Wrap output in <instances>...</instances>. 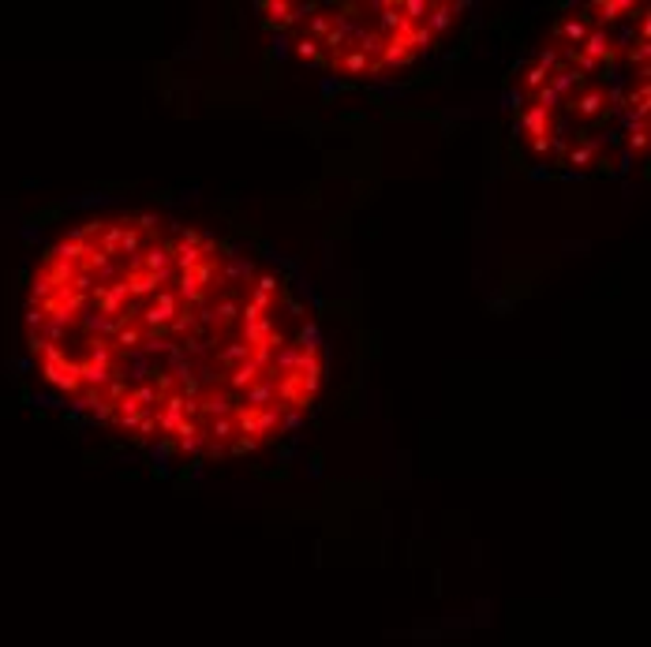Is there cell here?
Returning <instances> with one entry per match:
<instances>
[{"label":"cell","instance_id":"obj_22","mask_svg":"<svg viewBox=\"0 0 651 647\" xmlns=\"http://www.w3.org/2000/svg\"><path fill=\"white\" fill-rule=\"evenodd\" d=\"M595 157H599V142H591V139H580L577 147L569 150V165L584 168V165H595Z\"/></svg>","mask_w":651,"mask_h":647},{"label":"cell","instance_id":"obj_36","mask_svg":"<svg viewBox=\"0 0 651 647\" xmlns=\"http://www.w3.org/2000/svg\"><path fill=\"white\" fill-rule=\"evenodd\" d=\"M296 363H300V348L292 345V348H285V352H277L273 371H285V374H292V371H296Z\"/></svg>","mask_w":651,"mask_h":647},{"label":"cell","instance_id":"obj_29","mask_svg":"<svg viewBox=\"0 0 651 647\" xmlns=\"http://www.w3.org/2000/svg\"><path fill=\"white\" fill-rule=\"evenodd\" d=\"M206 442H210V438H206V427H198L195 434H188V438H176L172 445H176L180 453H203V449H206Z\"/></svg>","mask_w":651,"mask_h":647},{"label":"cell","instance_id":"obj_33","mask_svg":"<svg viewBox=\"0 0 651 647\" xmlns=\"http://www.w3.org/2000/svg\"><path fill=\"white\" fill-rule=\"evenodd\" d=\"M142 247V232L139 229H128V221H124V236H120V255H131V258H139L135 251Z\"/></svg>","mask_w":651,"mask_h":647},{"label":"cell","instance_id":"obj_16","mask_svg":"<svg viewBox=\"0 0 651 647\" xmlns=\"http://www.w3.org/2000/svg\"><path fill=\"white\" fill-rule=\"evenodd\" d=\"M236 319H240V299H236V296H225L217 307H210V326H214V329L232 326Z\"/></svg>","mask_w":651,"mask_h":647},{"label":"cell","instance_id":"obj_8","mask_svg":"<svg viewBox=\"0 0 651 647\" xmlns=\"http://www.w3.org/2000/svg\"><path fill=\"white\" fill-rule=\"evenodd\" d=\"M232 401L225 397L221 389H210V393H203V397H195V412L203 416V419H225V416H232Z\"/></svg>","mask_w":651,"mask_h":647},{"label":"cell","instance_id":"obj_44","mask_svg":"<svg viewBox=\"0 0 651 647\" xmlns=\"http://www.w3.org/2000/svg\"><path fill=\"white\" fill-rule=\"evenodd\" d=\"M255 288H259V292H266V296H273L281 285H277V277H270V273H266V277H259V281H255Z\"/></svg>","mask_w":651,"mask_h":647},{"label":"cell","instance_id":"obj_25","mask_svg":"<svg viewBox=\"0 0 651 647\" xmlns=\"http://www.w3.org/2000/svg\"><path fill=\"white\" fill-rule=\"evenodd\" d=\"M191 277H195V285L203 288V292H210V285H214V281H221V270H217L210 258H203V262H198V266L191 270Z\"/></svg>","mask_w":651,"mask_h":647},{"label":"cell","instance_id":"obj_47","mask_svg":"<svg viewBox=\"0 0 651 647\" xmlns=\"http://www.w3.org/2000/svg\"><path fill=\"white\" fill-rule=\"evenodd\" d=\"M288 45H292L288 38H285V34H277V38H273V57H285V52H288Z\"/></svg>","mask_w":651,"mask_h":647},{"label":"cell","instance_id":"obj_11","mask_svg":"<svg viewBox=\"0 0 651 647\" xmlns=\"http://www.w3.org/2000/svg\"><path fill=\"white\" fill-rule=\"evenodd\" d=\"M588 11H595L591 19H599V26L606 30V26H610V23H618L621 16H633L636 4H633V0H599V4H591Z\"/></svg>","mask_w":651,"mask_h":647},{"label":"cell","instance_id":"obj_43","mask_svg":"<svg viewBox=\"0 0 651 647\" xmlns=\"http://www.w3.org/2000/svg\"><path fill=\"white\" fill-rule=\"evenodd\" d=\"M300 419H303L300 408H296V412H281V423H277V430H296V427H300Z\"/></svg>","mask_w":651,"mask_h":647},{"label":"cell","instance_id":"obj_21","mask_svg":"<svg viewBox=\"0 0 651 647\" xmlns=\"http://www.w3.org/2000/svg\"><path fill=\"white\" fill-rule=\"evenodd\" d=\"M270 333H273V319H270V314H262L259 322L244 326V345H247V348H259V345H262V340L270 337Z\"/></svg>","mask_w":651,"mask_h":647},{"label":"cell","instance_id":"obj_27","mask_svg":"<svg viewBox=\"0 0 651 647\" xmlns=\"http://www.w3.org/2000/svg\"><path fill=\"white\" fill-rule=\"evenodd\" d=\"M300 352H307V355H318V348H322V329H318L315 322H307L300 329V345H296Z\"/></svg>","mask_w":651,"mask_h":647},{"label":"cell","instance_id":"obj_39","mask_svg":"<svg viewBox=\"0 0 651 647\" xmlns=\"http://www.w3.org/2000/svg\"><path fill=\"white\" fill-rule=\"evenodd\" d=\"M636 150H647V124L629 131V154H636Z\"/></svg>","mask_w":651,"mask_h":647},{"label":"cell","instance_id":"obj_23","mask_svg":"<svg viewBox=\"0 0 651 647\" xmlns=\"http://www.w3.org/2000/svg\"><path fill=\"white\" fill-rule=\"evenodd\" d=\"M247 360H251V348L244 345V340H236V345H225V348L217 352V363L229 367V371H232V367H240V363H247Z\"/></svg>","mask_w":651,"mask_h":647},{"label":"cell","instance_id":"obj_38","mask_svg":"<svg viewBox=\"0 0 651 647\" xmlns=\"http://www.w3.org/2000/svg\"><path fill=\"white\" fill-rule=\"evenodd\" d=\"M547 79H550L547 71H543V68H536V64H531V68L524 71V90H528V94H536V90H543V86H547Z\"/></svg>","mask_w":651,"mask_h":647},{"label":"cell","instance_id":"obj_10","mask_svg":"<svg viewBox=\"0 0 651 647\" xmlns=\"http://www.w3.org/2000/svg\"><path fill=\"white\" fill-rule=\"evenodd\" d=\"M457 11H464V4H431L427 19H423V26H427V34H431V38H434V34H446L449 26H453Z\"/></svg>","mask_w":651,"mask_h":647},{"label":"cell","instance_id":"obj_2","mask_svg":"<svg viewBox=\"0 0 651 647\" xmlns=\"http://www.w3.org/2000/svg\"><path fill=\"white\" fill-rule=\"evenodd\" d=\"M416 60V49H412L408 34H393L386 38V45H382V57H378V68H408V64Z\"/></svg>","mask_w":651,"mask_h":647},{"label":"cell","instance_id":"obj_31","mask_svg":"<svg viewBox=\"0 0 651 647\" xmlns=\"http://www.w3.org/2000/svg\"><path fill=\"white\" fill-rule=\"evenodd\" d=\"M232 434H236V427H232V416H225V419H214V423H210V430H206V438L221 445V442H229V438H232Z\"/></svg>","mask_w":651,"mask_h":647},{"label":"cell","instance_id":"obj_49","mask_svg":"<svg viewBox=\"0 0 651 647\" xmlns=\"http://www.w3.org/2000/svg\"><path fill=\"white\" fill-rule=\"evenodd\" d=\"M502 101H506V109H516V105H521L524 98H521V94H513V90H509V94H506V98H502Z\"/></svg>","mask_w":651,"mask_h":647},{"label":"cell","instance_id":"obj_4","mask_svg":"<svg viewBox=\"0 0 651 647\" xmlns=\"http://www.w3.org/2000/svg\"><path fill=\"white\" fill-rule=\"evenodd\" d=\"M329 64H334L337 71H344V75H352V79H367V75H382V68H378V60H367L360 49H344L341 57H329Z\"/></svg>","mask_w":651,"mask_h":647},{"label":"cell","instance_id":"obj_14","mask_svg":"<svg viewBox=\"0 0 651 647\" xmlns=\"http://www.w3.org/2000/svg\"><path fill=\"white\" fill-rule=\"evenodd\" d=\"M266 374V367L262 363H255V360H247V363H240V367H232L229 371V389H236V393H244L247 386H255V382Z\"/></svg>","mask_w":651,"mask_h":647},{"label":"cell","instance_id":"obj_9","mask_svg":"<svg viewBox=\"0 0 651 647\" xmlns=\"http://www.w3.org/2000/svg\"><path fill=\"white\" fill-rule=\"evenodd\" d=\"M547 86L554 90L557 98H577V90L588 86V75H580V71H573V68H562V71H554V75L547 79Z\"/></svg>","mask_w":651,"mask_h":647},{"label":"cell","instance_id":"obj_35","mask_svg":"<svg viewBox=\"0 0 651 647\" xmlns=\"http://www.w3.org/2000/svg\"><path fill=\"white\" fill-rule=\"evenodd\" d=\"M334 30V16H311L307 23V38H315V42H322V38Z\"/></svg>","mask_w":651,"mask_h":647},{"label":"cell","instance_id":"obj_50","mask_svg":"<svg viewBox=\"0 0 651 647\" xmlns=\"http://www.w3.org/2000/svg\"><path fill=\"white\" fill-rule=\"evenodd\" d=\"M618 168H621V173H629V168H633V154H629V150H625V154H621V161H618Z\"/></svg>","mask_w":651,"mask_h":647},{"label":"cell","instance_id":"obj_12","mask_svg":"<svg viewBox=\"0 0 651 647\" xmlns=\"http://www.w3.org/2000/svg\"><path fill=\"white\" fill-rule=\"evenodd\" d=\"M521 127L531 139H550V113L543 109V105H528L524 116H521Z\"/></svg>","mask_w":651,"mask_h":647},{"label":"cell","instance_id":"obj_3","mask_svg":"<svg viewBox=\"0 0 651 647\" xmlns=\"http://www.w3.org/2000/svg\"><path fill=\"white\" fill-rule=\"evenodd\" d=\"M162 404H165V408L157 412V430H162V434H169V438H172V434H176V427L183 423V419H188V397L172 389L169 397H162Z\"/></svg>","mask_w":651,"mask_h":647},{"label":"cell","instance_id":"obj_13","mask_svg":"<svg viewBox=\"0 0 651 647\" xmlns=\"http://www.w3.org/2000/svg\"><path fill=\"white\" fill-rule=\"evenodd\" d=\"M606 90H599V86H584L580 94L573 98V109L580 113V116H603L606 109Z\"/></svg>","mask_w":651,"mask_h":647},{"label":"cell","instance_id":"obj_19","mask_svg":"<svg viewBox=\"0 0 651 647\" xmlns=\"http://www.w3.org/2000/svg\"><path fill=\"white\" fill-rule=\"evenodd\" d=\"M292 52H296V57H300V60H307V64H329V57H326V52H322V45H318V42H315V38H307V34H303V38H296V42H292Z\"/></svg>","mask_w":651,"mask_h":647},{"label":"cell","instance_id":"obj_37","mask_svg":"<svg viewBox=\"0 0 651 647\" xmlns=\"http://www.w3.org/2000/svg\"><path fill=\"white\" fill-rule=\"evenodd\" d=\"M124 397H128V382L113 374V378H109V386H105V401H109V404L116 408V404H120Z\"/></svg>","mask_w":651,"mask_h":647},{"label":"cell","instance_id":"obj_6","mask_svg":"<svg viewBox=\"0 0 651 647\" xmlns=\"http://www.w3.org/2000/svg\"><path fill=\"white\" fill-rule=\"evenodd\" d=\"M580 52H584V57H591L595 64H610V60H614V42H610V34L603 30V26H591L588 38L580 42Z\"/></svg>","mask_w":651,"mask_h":647},{"label":"cell","instance_id":"obj_32","mask_svg":"<svg viewBox=\"0 0 651 647\" xmlns=\"http://www.w3.org/2000/svg\"><path fill=\"white\" fill-rule=\"evenodd\" d=\"M195 329H198V322H195L191 307H180V314L169 322V333H176V337H180V333H195Z\"/></svg>","mask_w":651,"mask_h":647},{"label":"cell","instance_id":"obj_48","mask_svg":"<svg viewBox=\"0 0 651 647\" xmlns=\"http://www.w3.org/2000/svg\"><path fill=\"white\" fill-rule=\"evenodd\" d=\"M531 150H536V154H547V150H550V139H531Z\"/></svg>","mask_w":651,"mask_h":647},{"label":"cell","instance_id":"obj_26","mask_svg":"<svg viewBox=\"0 0 651 647\" xmlns=\"http://www.w3.org/2000/svg\"><path fill=\"white\" fill-rule=\"evenodd\" d=\"M128 397L135 401L139 408H146V412H154V404H162V389H157V386H146V382H142V386H135V389L128 393Z\"/></svg>","mask_w":651,"mask_h":647},{"label":"cell","instance_id":"obj_46","mask_svg":"<svg viewBox=\"0 0 651 647\" xmlns=\"http://www.w3.org/2000/svg\"><path fill=\"white\" fill-rule=\"evenodd\" d=\"M135 229H139V232L157 229V217H154V214H139V217H135Z\"/></svg>","mask_w":651,"mask_h":647},{"label":"cell","instance_id":"obj_17","mask_svg":"<svg viewBox=\"0 0 651 647\" xmlns=\"http://www.w3.org/2000/svg\"><path fill=\"white\" fill-rule=\"evenodd\" d=\"M591 30V16H580V19H569V23H557V38H569V45L580 49V42L588 38Z\"/></svg>","mask_w":651,"mask_h":647},{"label":"cell","instance_id":"obj_18","mask_svg":"<svg viewBox=\"0 0 651 647\" xmlns=\"http://www.w3.org/2000/svg\"><path fill=\"white\" fill-rule=\"evenodd\" d=\"M142 337H146L142 326H120V333H116L109 345H113L116 352H139V348H142Z\"/></svg>","mask_w":651,"mask_h":647},{"label":"cell","instance_id":"obj_30","mask_svg":"<svg viewBox=\"0 0 651 647\" xmlns=\"http://www.w3.org/2000/svg\"><path fill=\"white\" fill-rule=\"evenodd\" d=\"M221 277H225V281H251V277H255V266L244 262V258H236V262H229V266L221 270Z\"/></svg>","mask_w":651,"mask_h":647},{"label":"cell","instance_id":"obj_42","mask_svg":"<svg viewBox=\"0 0 651 647\" xmlns=\"http://www.w3.org/2000/svg\"><path fill=\"white\" fill-rule=\"evenodd\" d=\"M647 57H651L647 42H636V45H629V64H640V68H647Z\"/></svg>","mask_w":651,"mask_h":647},{"label":"cell","instance_id":"obj_24","mask_svg":"<svg viewBox=\"0 0 651 647\" xmlns=\"http://www.w3.org/2000/svg\"><path fill=\"white\" fill-rule=\"evenodd\" d=\"M172 262H176V270L180 273H191L198 262H203V251L198 247H183V244H176L172 247Z\"/></svg>","mask_w":651,"mask_h":647},{"label":"cell","instance_id":"obj_20","mask_svg":"<svg viewBox=\"0 0 651 647\" xmlns=\"http://www.w3.org/2000/svg\"><path fill=\"white\" fill-rule=\"evenodd\" d=\"M176 285H180V288H176V296H180L183 307H198V303L206 299V292L195 285V277H191V273H180V281H176Z\"/></svg>","mask_w":651,"mask_h":647},{"label":"cell","instance_id":"obj_41","mask_svg":"<svg viewBox=\"0 0 651 647\" xmlns=\"http://www.w3.org/2000/svg\"><path fill=\"white\" fill-rule=\"evenodd\" d=\"M135 430H139V442L150 438V434L157 430V412H146V416L139 419V427H135Z\"/></svg>","mask_w":651,"mask_h":647},{"label":"cell","instance_id":"obj_34","mask_svg":"<svg viewBox=\"0 0 651 647\" xmlns=\"http://www.w3.org/2000/svg\"><path fill=\"white\" fill-rule=\"evenodd\" d=\"M536 68H543L547 75L562 71V68H565V64H562V52H557V49H543V52H539V60H536Z\"/></svg>","mask_w":651,"mask_h":647},{"label":"cell","instance_id":"obj_1","mask_svg":"<svg viewBox=\"0 0 651 647\" xmlns=\"http://www.w3.org/2000/svg\"><path fill=\"white\" fill-rule=\"evenodd\" d=\"M180 296L176 292H169V288H162V292L154 296V303L146 311H139L142 314V329H146V337H165L169 333V322L180 314Z\"/></svg>","mask_w":651,"mask_h":647},{"label":"cell","instance_id":"obj_40","mask_svg":"<svg viewBox=\"0 0 651 647\" xmlns=\"http://www.w3.org/2000/svg\"><path fill=\"white\" fill-rule=\"evenodd\" d=\"M259 445H262L259 438H236V442H232V449H229V453H232V457H247V453H255V449H259Z\"/></svg>","mask_w":651,"mask_h":647},{"label":"cell","instance_id":"obj_28","mask_svg":"<svg viewBox=\"0 0 651 647\" xmlns=\"http://www.w3.org/2000/svg\"><path fill=\"white\" fill-rule=\"evenodd\" d=\"M277 423H281V404L262 408V412H259V442H262V438H270V434L277 430Z\"/></svg>","mask_w":651,"mask_h":647},{"label":"cell","instance_id":"obj_15","mask_svg":"<svg viewBox=\"0 0 651 647\" xmlns=\"http://www.w3.org/2000/svg\"><path fill=\"white\" fill-rule=\"evenodd\" d=\"M120 236H124V221H105V229H101V236H98V251L105 258H116L120 255Z\"/></svg>","mask_w":651,"mask_h":647},{"label":"cell","instance_id":"obj_5","mask_svg":"<svg viewBox=\"0 0 651 647\" xmlns=\"http://www.w3.org/2000/svg\"><path fill=\"white\" fill-rule=\"evenodd\" d=\"M172 281V270H162V273H146V270H128L124 285H128V296H150V292H162V285Z\"/></svg>","mask_w":651,"mask_h":647},{"label":"cell","instance_id":"obj_7","mask_svg":"<svg viewBox=\"0 0 651 647\" xmlns=\"http://www.w3.org/2000/svg\"><path fill=\"white\" fill-rule=\"evenodd\" d=\"M240 404H244V408H255V412H262V408H273V404H277V382H273V378H259L255 386L244 389Z\"/></svg>","mask_w":651,"mask_h":647},{"label":"cell","instance_id":"obj_45","mask_svg":"<svg viewBox=\"0 0 651 647\" xmlns=\"http://www.w3.org/2000/svg\"><path fill=\"white\" fill-rule=\"evenodd\" d=\"M251 303H255V307L266 314V311L273 307V296H266V292H259V288H255V292H251Z\"/></svg>","mask_w":651,"mask_h":647}]
</instances>
